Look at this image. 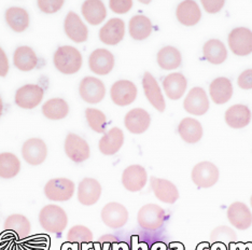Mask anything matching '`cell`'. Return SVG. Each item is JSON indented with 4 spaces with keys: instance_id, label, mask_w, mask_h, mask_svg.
Returning a JSON list of instances; mask_svg holds the SVG:
<instances>
[{
    "instance_id": "6da1fadb",
    "label": "cell",
    "mask_w": 252,
    "mask_h": 250,
    "mask_svg": "<svg viewBox=\"0 0 252 250\" xmlns=\"http://www.w3.org/2000/svg\"><path fill=\"white\" fill-rule=\"evenodd\" d=\"M53 62L60 72L64 75H73L81 69L83 59L77 48L71 45H63L55 51Z\"/></svg>"
},
{
    "instance_id": "7a4b0ae2",
    "label": "cell",
    "mask_w": 252,
    "mask_h": 250,
    "mask_svg": "<svg viewBox=\"0 0 252 250\" xmlns=\"http://www.w3.org/2000/svg\"><path fill=\"white\" fill-rule=\"evenodd\" d=\"M39 222L47 232L60 234L67 228L68 216L61 206L50 204L40 210Z\"/></svg>"
},
{
    "instance_id": "3957f363",
    "label": "cell",
    "mask_w": 252,
    "mask_h": 250,
    "mask_svg": "<svg viewBox=\"0 0 252 250\" xmlns=\"http://www.w3.org/2000/svg\"><path fill=\"white\" fill-rule=\"evenodd\" d=\"M76 186L68 178H54L49 180L44 186V194L50 201L66 202L74 194Z\"/></svg>"
},
{
    "instance_id": "277c9868",
    "label": "cell",
    "mask_w": 252,
    "mask_h": 250,
    "mask_svg": "<svg viewBox=\"0 0 252 250\" xmlns=\"http://www.w3.org/2000/svg\"><path fill=\"white\" fill-rule=\"evenodd\" d=\"M137 221L144 230L156 231L161 229L164 224L165 212L157 204H147L139 209Z\"/></svg>"
},
{
    "instance_id": "5b68a950",
    "label": "cell",
    "mask_w": 252,
    "mask_h": 250,
    "mask_svg": "<svg viewBox=\"0 0 252 250\" xmlns=\"http://www.w3.org/2000/svg\"><path fill=\"white\" fill-rule=\"evenodd\" d=\"M44 91L38 84H25L15 93V105L23 109H33L41 104Z\"/></svg>"
},
{
    "instance_id": "8992f818",
    "label": "cell",
    "mask_w": 252,
    "mask_h": 250,
    "mask_svg": "<svg viewBox=\"0 0 252 250\" xmlns=\"http://www.w3.org/2000/svg\"><path fill=\"white\" fill-rule=\"evenodd\" d=\"M79 94L85 103L98 104L106 96L105 84L95 77H85L80 82Z\"/></svg>"
},
{
    "instance_id": "52a82bcc",
    "label": "cell",
    "mask_w": 252,
    "mask_h": 250,
    "mask_svg": "<svg viewBox=\"0 0 252 250\" xmlns=\"http://www.w3.org/2000/svg\"><path fill=\"white\" fill-rule=\"evenodd\" d=\"M64 148L66 156L74 163H82L87 161L91 156L88 141L77 134L70 133L67 135Z\"/></svg>"
},
{
    "instance_id": "ba28073f",
    "label": "cell",
    "mask_w": 252,
    "mask_h": 250,
    "mask_svg": "<svg viewBox=\"0 0 252 250\" xmlns=\"http://www.w3.org/2000/svg\"><path fill=\"white\" fill-rule=\"evenodd\" d=\"M228 45L235 55H249L252 53V31L246 27L234 28L228 35Z\"/></svg>"
},
{
    "instance_id": "9c48e42d",
    "label": "cell",
    "mask_w": 252,
    "mask_h": 250,
    "mask_svg": "<svg viewBox=\"0 0 252 250\" xmlns=\"http://www.w3.org/2000/svg\"><path fill=\"white\" fill-rule=\"evenodd\" d=\"M192 180L198 188H210L219 179V169L211 162H200L192 170Z\"/></svg>"
},
{
    "instance_id": "30bf717a",
    "label": "cell",
    "mask_w": 252,
    "mask_h": 250,
    "mask_svg": "<svg viewBox=\"0 0 252 250\" xmlns=\"http://www.w3.org/2000/svg\"><path fill=\"white\" fill-rule=\"evenodd\" d=\"M22 156L25 162L32 166L42 164L48 156V147L40 138H31L26 140L22 147Z\"/></svg>"
},
{
    "instance_id": "8fae6325",
    "label": "cell",
    "mask_w": 252,
    "mask_h": 250,
    "mask_svg": "<svg viewBox=\"0 0 252 250\" xmlns=\"http://www.w3.org/2000/svg\"><path fill=\"white\" fill-rule=\"evenodd\" d=\"M138 90L135 83L128 80H119L114 82L110 90V96L112 101L120 107L128 106L134 103Z\"/></svg>"
},
{
    "instance_id": "7c38bea8",
    "label": "cell",
    "mask_w": 252,
    "mask_h": 250,
    "mask_svg": "<svg viewBox=\"0 0 252 250\" xmlns=\"http://www.w3.org/2000/svg\"><path fill=\"white\" fill-rule=\"evenodd\" d=\"M101 220L109 228L120 229L127 222L128 212L122 204L108 203L101 210Z\"/></svg>"
},
{
    "instance_id": "4fadbf2b",
    "label": "cell",
    "mask_w": 252,
    "mask_h": 250,
    "mask_svg": "<svg viewBox=\"0 0 252 250\" xmlns=\"http://www.w3.org/2000/svg\"><path fill=\"white\" fill-rule=\"evenodd\" d=\"M185 110L193 116H203L209 109V99L205 90L202 88H193L188 93L183 101Z\"/></svg>"
},
{
    "instance_id": "5bb4252c",
    "label": "cell",
    "mask_w": 252,
    "mask_h": 250,
    "mask_svg": "<svg viewBox=\"0 0 252 250\" xmlns=\"http://www.w3.org/2000/svg\"><path fill=\"white\" fill-rule=\"evenodd\" d=\"M91 71L96 75L106 76L110 73L114 67V56L107 49H96L89 58Z\"/></svg>"
},
{
    "instance_id": "9a60e30c",
    "label": "cell",
    "mask_w": 252,
    "mask_h": 250,
    "mask_svg": "<svg viewBox=\"0 0 252 250\" xmlns=\"http://www.w3.org/2000/svg\"><path fill=\"white\" fill-rule=\"evenodd\" d=\"M148 174L141 165H130L124 169L122 174V184L129 192H138L147 185Z\"/></svg>"
},
{
    "instance_id": "2e32d148",
    "label": "cell",
    "mask_w": 252,
    "mask_h": 250,
    "mask_svg": "<svg viewBox=\"0 0 252 250\" xmlns=\"http://www.w3.org/2000/svg\"><path fill=\"white\" fill-rule=\"evenodd\" d=\"M125 36V23L123 20L110 19L100 28L99 39L107 45H117L123 40Z\"/></svg>"
},
{
    "instance_id": "e0dca14e",
    "label": "cell",
    "mask_w": 252,
    "mask_h": 250,
    "mask_svg": "<svg viewBox=\"0 0 252 250\" xmlns=\"http://www.w3.org/2000/svg\"><path fill=\"white\" fill-rule=\"evenodd\" d=\"M64 30L67 37L76 43H82L88 40L89 30L80 16L74 13L69 12L66 15L64 22Z\"/></svg>"
},
{
    "instance_id": "ac0fdd59",
    "label": "cell",
    "mask_w": 252,
    "mask_h": 250,
    "mask_svg": "<svg viewBox=\"0 0 252 250\" xmlns=\"http://www.w3.org/2000/svg\"><path fill=\"white\" fill-rule=\"evenodd\" d=\"M151 117L148 111L141 108H135L129 110L124 118L125 127L131 134H142L150 126Z\"/></svg>"
},
{
    "instance_id": "d6986e66",
    "label": "cell",
    "mask_w": 252,
    "mask_h": 250,
    "mask_svg": "<svg viewBox=\"0 0 252 250\" xmlns=\"http://www.w3.org/2000/svg\"><path fill=\"white\" fill-rule=\"evenodd\" d=\"M142 88L147 99L156 109L159 112L165 110V99L162 94L161 88L150 72H145L144 78H142Z\"/></svg>"
},
{
    "instance_id": "ffe728a7",
    "label": "cell",
    "mask_w": 252,
    "mask_h": 250,
    "mask_svg": "<svg viewBox=\"0 0 252 250\" xmlns=\"http://www.w3.org/2000/svg\"><path fill=\"white\" fill-rule=\"evenodd\" d=\"M150 185L154 195L158 197V200L163 203L175 204L179 198L178 189L169 180L151 177Z\"/></svg>"
},
{
    "instance_id": "44dd1931",
    "label": "cell",
    "mask_w": 252,
    "mask_h": 250,
    "mask_svg": "<svg viewBox=\"0 0 252 250\" xmlns=\"http://www.w3.org/2000/svg\"><path fill=\"white\" fill-rule=\"evenodd\" d=\"M101 186L94 178H84L78 187V200L84 206H92L99 201Z\"/></svg>"
},
{
    "instance_id": "7402d4cb",
    "label": "cell",
    "mask_w": 252,
    "mask_h": 250,
    "mask_svg": "<svg viewBox=\"0 0 252 250\" xmlns=\"http://www.w3.org/2000/svg\"><path fill=\"white\" fill-rule=\"evenodd\" d=\"M227 219L238 230H247L252 224V214L246 204L233 203L227 208Z\"/></svg>"
},
{
    "instance_id": "603a6c76",
    "label": "cell",
    "mask_w": 252,
    "mask_h": 250,
    "mask_svg": "<svg viewBox=\"0 0 252 250\" xmlns=\"http://www.w3.org/2000/svg\"><path fill=\"white\" fill-rule=\"evenodd\" d=\"M124 144L123 130L119 127H112L102 136L99 140V151L105 156H113L120 151Z\"/></svg>"
},
{
    "instance_id": "cb8c5ba5",
    "label": "cell",
    "mask_w": 252,
    "mask_h": 250,
    "mask_svg": "<svg viewBox=\"0 0 252 250\" xmlns=\"http://www.w3.org/2000/svg\"><path fill=\"white\" fill-rule=\"evenodd\" d=\"M187 79L180 72L170 73L163 80V88L166 96L173 100L180 99L187 90Z\"/></svg>"
},
{
    "instance_id": "d4e9b609",
    "label": "cell",
    "mask_w": 252,
    "mask_h": 250,
    "mask_svg": "<svg viewBox=\"0 0 252 250\" xmlns=\"http://www.w3.org/2000/svg\"><path fill=\"white\" fill-rule=\"evenodd\" d=\"M176 16L182 25L194 26L202 18V12L198 4L192 0H187L178 4L176 10Z\"/></svg>"
},
{
    "instance_id": "484cf974",
    "label": "cell",
    "mask_w": 252,
    "mask_h": 250,
    "mask_svg": "<svg viewBox=\"0 0 252 250\" xmlns=\"http://www.w3.org/2000/svg\"><path fill=\"white\" fill-rule=\"evenodd\" d=\"M209 93L217 105H223L227 103L233 96V85L230 79L225 77L217 78L210 83Z\"/></svg>"
},
{
    "instance_id": "4316f807",
    "label": "cell",
    "mask_w": 252,
    "mask_h": 250,
    "mask_svg": "<svg viewBox=\"0 0 252 250\" xmlns=\"http://www.w3.org/2000/svg\"><path fill=\"white\" fill-rule=\"evenodd\" d=\"M237 241L236 233L227 226L216 228L210 235L211 250H230Z\"/></svg>"
},
{
    "instance_id": "83f0119b",
    "label": "cell",
    "mask_w": 252,
    "mask_h": 250,
    "mask_svg": "<svg viewBox=\"0 0 252 250\" xmlns=\"http://www.w3.org/2000/svg\"><path fill=\"white\" fill-rule=\"evenodd\" d=\"M13 64L21 71H32L38 65L37 54L31 47L22 45L14 51Z\"/></svg>"
},
{
    "instance_id": "f1b7e54d",
    "label": "cell",
    "mask_w": 252,
    "mask_h": 250,
    "mask_svg": "<svg viewBox=\"0 0 252 250\" xmlns=\"http://www.w3.org/2000/svg\"><path fill=\"white\" fill-rule=\"evenodd\" d=\"M83 18L91 25H99L105 21L107 10L105 4L100 0H88L84 1L81 7Z\"/></svg>"
},
{
    "instance_id": "f546056e",
    "label": "cell",
    "mask_w": 252,
    "mask_h": 250,
    "mask_svg": "<svg viewBox=\"0 0 252 250\" xmlns=\"http://www.w3.org/2000/svg\"><path fill=\"white\" fill-rule=\"evenodd\" d=\"M224 118L230 127L244 128L251 121V111L246 105H234L226 110Z\"/></svg>"
},
{
    "instance_id": "4dcf8cb0",
    "label": "cell",
    "mask_w": 252,
    "mask_h": 250,
    "mask_svg": "<svg viewBox=\"0 0 252 250\" xmlns=\"http://www.w3.org/2000/svg\"><path fill=\"white\" fill-rule=\"evenodd\" d=\"M178 132L188 144H196L203 137V126L195 119L185 118L180 122Z\"/></svg>"
},
{
    "instance_id": "1f68e13d",
    "label": "cell",
    "mask_w": 252,
    "mask_h": 250,
    "mask_svg": "<svg viewBox=\"0 0 252 250\" xmlns=\"http://www.w3.org/2000/svg\"><path fill=\"white\" fill-rule=\"evenodd\" d=\"M5 22L11 30L15 32L25 31L30 26V14L27 11L20 7H11L4 14Z\"/></svg>"
},
{
    "instance_id": "d6a6232c",
    "label": "cell",
    "mask_w": 252,
    "mask_h": 250,
    "mask_svg": "<svg viewBox=\"0 0 252 250\" xmlns=\"http://www.w3.org/2000/svg\"><path fill=\"white\" fill-rule=\"evenodd\" d=\"M153 30L150 19L146 15L138 14L130 19L128 24V31L130 37L135 40H145L151 35Z\"/></svg>"
},
{
    "instance_id": "836d02e7",
    "label": "cell",
    "mask_w": 252,
    "mask_h": 250,
    "mask_svg": "<svg viewBox=\"0 0 252 250\" xmlns=\"http://www.w3.org/2000/svg\"><path fill=\"white\" fill-rule=\"evenodd\" d=\"M4 230L23 240L31 234V222L24 215L13 214L5 219Z\"/></svg>"
},
{
    "instance_id": "e575fe53",
    "label": "cell",
    "mask_w": 252,
    "mask_h": 250,
    "mask_svg": "<svg viewBox=\"0 0 252 250\" xmlns=\"http://www.w3.org/2000/svg\"><path fill=\"white\" fill-rule=\"evenodd\" d=\"M203 53L205 59L214 65H220L227 59V50L222 41L211 39L204 44Z\"/></svg>"
},
{
    "instance_id": "d590c367",
    "label": "cell",
    "mask_w": 252,
    "mask_h": 250,
    "mask_svg": "<svg viewBox=\"0 0 252 250\" xmlns=\"http://www.w3.org/2000/svg\"><path fill=\"white\" fill-rule=\"evenodd\" d=\"M157 61L162 69L174 70L181 65L182 58L178 49L167 45L158 51Z\"/></svg>"
},
{
    "instance_id": "8d00e7d4",
    "label": "cell",
    "mask_w": 252,
    "mask_h": 250,
    "mask_svg": "<svg viewBox=\"0 0 252 250\" xmlns=\"http://www.w3.org/2000/svg\"><path fill=\"white\" fill-rule=\"evenodd\" d=\"M42 113L50 120H62L69 113V106L63 98H51L42 106Z\"/></svg>"
},
{
    "instance_id": "74e56055",
    "label": "cell",
    "mask_w": 252,
    "mask_h": 250,
    "mask_svg": "<svg viewBox=\"0 0 252 250\" xmlns=\"http://www.w3.org/2000/svg\"><path fill=\"white\" fill-rule=\"evenodd\" d=\"M21 170L20 158L11 152L0 153V178L11 179Z\"/></svg>"
},
{
    "instance_id": "f35d334b",
    "label": "cell",
    "mask_w": 252,
    "mask_h": 250,
    "mask_svg": "<svg viewBox=\"0 0 252 250\" xmlns=\"http://www.w3.org/2000/svg\"><path fill=\"white\" fill-rule=\"evenodd\" d=\"M67 242L74 245H83L93 242V233L84 225H74L68 231Z\"/></svg>"
},
{
    "instance_id": "ab89813d",
    "label": "cell",
    "mask_w": 252,
    "mask_h": 250,
    "mask_svg": "<svg viewBox=\"0 0 252 250\" xmlns=\"http://www.w3.org/2000/svg\"><path fill=\"white\" fill-rule=\"evenodd\" d=\"M85 118H87L89 126L94 132L99 134L105 133L107 126V118L104 112L98 109H95V108H88L85 110Z\"/></svg>"
},
{
    "instance_id": "60d3db41",
    "label": "cell",
    "mask_w": 252,
    "mask_h": 250,
    "mask_svg": "<svg viewBox=\"0 0 252 250\" xmlns=\"http://www.w3.org/2000/svg\"><path fill=\"white\" fill-rule=\"evenodd\" d=\"M39 9L47 14L56 13L64 5V0H39L37 2Z\"/></svg>"
},
{
    "instance_id": "b9f144b4",
    "label": "cell",
    "mask_w": 252,
    "mask_h": 250,
    "mask_svg": "<svg viewBox=\"0 0 252 250\" xmlns=\"http://www.w3.org/2000/svg\"><path fill=\"white\" fill-rule=\"evenodd\" d=\"M109 7L114 13L124 14L127 13L133 7V1L131 0H110L109 1Z\"/></svg>"
},
{
    "instance_id": "7bdbcfd3",
    "label": "cell",
    "mask_w": 252,
    "mask_h": 250,
    "mask_svg": "<svg viewBox=\"0 0 252 250\" xmlns=\"http://www.w3.org/2000/svg\"><path fill=\"white\" fill-rule=\"evenodd\" d=\"M224 0H202V4L206 12L218 13L224 5Z\"/></svg>"
},
{
    "instance_id": "ee69618b",
    "label": "cell",
    "mask_w": 252,
    "mask_h": 250,
    "mask_svg": "<svg viewBox=\"0 0 252 250\" xmlns=\"http://www.w3.org/2000/svg\"><path fill=\"white\" fill-rule=\"evenodd\" d=\"M237 83L240 89L251 90L252 89V69H247L240 73Z\"/></svg>"
},
{
    "instance_id": "f6af8a7d",
    "label": "cell",
    "mask_w": 252,
    "mask_h": 250,
    "mask_svg": "<svg viewBox=\"0 0 252 250\" xmlns=\"http://www.w3.org/2000/svg\"><path fill=\"white\" fill-rule=\"evenodd\" d=\"M9 60L3 49L0 47V77H5L9 72Z\"/></svg>"
},
{
    "instance_id": "bcb514c9",
    "label": "cell",
    "mask_w": 252,
    "mask_h": 250,
    "mask_svg": "<svg viewBox=\"0 0 252 250\" xmlns=\"http://www.w3.org/2000/svg\"><path fill=\"white\" fill-rule=\"evenodd\" d=\"M2 112H3V103H2L1 96H0V118L2 116Z\"/></svg>"
},
{
    "instance_id": "7dc6e473",
    "label": "cell",
    "mask_w": 252,
    "mask_h": 250,
    "mask_svg": "<svg viewBox=\"0 0 252 250\" xmlns=\"http://www.w3.org/2000/svg\"><path fill=\"white\" fill-rule=\"evenodd\" d=\"M248 250H252V243H250L248 245Z\"/></svg>"
},
{
    "instance_id": "c3c4849f",
    "label": "cell",
    "mask_w": 252,
    "mask_h": 250,
    "mask_svg": "<svg viewBox=\"0 0 252 250\" xmlns=\"http://www.w3.org/2000/svg\"><path fill=\"white\" fill-rule=\"evenodd\" d=\"M250 203H251V206H252V196H251V200H250Z\"/></svg>"
}]
</instances>
